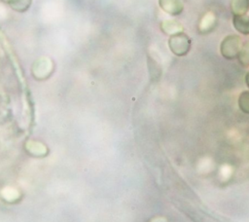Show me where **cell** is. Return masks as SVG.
<instances>
[{
  "label": "cell",
  "mask_w": 249,
  "mask_h": 222,
  "mask_svg": "<svg viewBox=\"0 0 249 222\" xmlns=\"http://www.w3.org/2000/svg\"><path fill=\"white\" fill-rule=\"evenodd\" d=\"M168 48L176 56H185L192 48V40L184 31L170 35L168 38Z\"/></svg>",
  "instance_id": "1"
},
{
  "label": "cell",
  "mask_w": 249,
  "mask_h": 222,
  "mask_svg": "<svg viewBox=\"0 0 249 222\" xmlns=\"http://www.w3.org/2000/svg\"><path fill=\"white\" fill-rule=\"evenodd\" d=\"M241 49V39L238 35L231 34L226 36L220 44V53L228 60L235 59Z\"/></svg>",
  "instance_id": "2"
},
{
  "label": "cell",
  "mask_w": 249,
  "mask_h": 222,
  "mask_svg": "<svg viewBox=\"0 0 249 222\" xmlns=\"http://www.w3.org/2000/svg\"><path fill=\"white\" fill-rule=\"evenodd\" d=\"M53 72V63L48 57H40L32 65V76L39 81L48 79Z\"/></svg>",
  "instance_id": "3"
},
{
  "label": "cell",
  "mask_w": 249,
  "mask_h": 222,
  "mask_svg": "<svg viewBox=\"0 0 249 222\" xmlns=\"http://www.w3.org/2000/svg\"><path fill=\"white\" fill-rule=\"evenodd\" d=\"M160 8L166 14L176 17L184 11V4L181 0H158Z\"/></svg>",
  "instance_id": "4"
},
{
  "label": "cell",
  "mask_w": 249,
  "mask_h": 222,
  "mask_svg": "<svg viewBox=\"0 0 249 222\" xmlns=\"http://www.w3.org/2000/svg\"><path fill=\"white\" fill-rule=\"evenodd\" d=\"M24 149L28 155L36 158H44L49 154L48 147L36 140H27L24 144Z\"/></svg>",
  "instance_id": "5"
},
{
  "label": "cell",
  "mask_w": 249,
  "mask_h": 222,
  "mask_svg": "<svg viewBox=\"0 0 249 222\" xmlns=\"http://www.w3.org/2000/svg\"><path fill=\"white\" fill-rule=\"evenodd\" d=\"M217 24V18L214 13L208 12L203 15V17L200 18L198 22V31L202 34L211 32Z\"/></svg>",
  "instance_id": "6"
},
{
  "label": "cell",
  "mask_w": 249,
  "mask_h": 222,
  "mask_svg": "<svg viewBox=\"0 0 249 222\" xmlns=\"http://www.w3.org/2000/svg\"><path fill=\"white\" fill-rule=\"evenodd\" d=\"M232 25L234 29L242 35H249V16H232Z\"/></svg>",
  "instance_id": "7"
},
{
  "label": "cell",
  "mask_w": 249,
  "mask_h": 222,
  "mask_svg": "<svg viewBox=\"0 0 249 222\" xmlns=\"http://www.w3.org/2000/svg\"><path fill=\"white\" fill-rule=\"evenodd\" d=\"M160 27L164 34H167L169 36L173 35L175 33L181 32L184 29L183 25L175 19H165L160 22Z\"/></svg>",
  "instance_id": "8"
},
{
  "label": "cell",
  "mask_w": 249,
  "mask_h": 222,
  "mask_svg": "<svg viewBox=\"0 0 249 222\" xmlns=\"http://www.w3.org/2000/svg\"><path fill=\"white\" fill-rule=\"evenodd\" d=\"M0 197L9 204H15L21 200L22 195L18 190L13 187H5L0 191Z\"/></svg>",
  "instance_id": "9"
},
{
  "label": "cell",
  "mask_w": 249,
  "mask_h": 222,
  "mask_svg": "<svg viewBox=\"0 0 249 222\" xmlns=\"http://www.w3.org/2000/svg\"><path fill=\"white\" fill-rule=\"evenodd\" d=\"M230 8L233 16L246 15L249 11V0H231Z\"/></svg>",
  "instance_id": "10"
},
{
  "label": "cell",
  "mask_w": 249,
  "mask_h": 222,
  "mask_svg": "<svg viewBox=\"0 0 249 222\" xmlns=\"http://www.w3.org/2000/svg\"><path fill=\"white\" fill-rule=\"evenodd\" d=\"M10 5V7L19 13L25 12L30 7L32 0H3Z\"/></svg>",
  "instance_id": "11"
},
{
  "label": "cell",
  "mask_w": 249,
  "mask_h": 222,
  "mask_svg": "<svg viewBox=\"0 0 249 222\" xmlns=\"http://www.w3.org/2000/svg\"><path fill=\"white\" fill-rule=\"evenodd\" d=\"M237 59L241 65L249 66V41H246L243 45H241Z\"/></svg>",
  "instance_id": "12"
},
{
  "label": "cell",
  "mask_w": 249,
  "mask_h": 222,
  "mask_svg": "<svg viewBox=\"0 0 249 222\" xmlns=\"http://www.w3.org/2000/svg\"><path fill=\"white\" fill-rule=\"evenodd\" d=\"M237 104L243 113L249 114V91H243L240 92L237 99Z\"/></svg>",
  "instance_id": "13"
},
{
  "label": "cell",
  "mask_w": 249,
  "mask_h": 222,
  "mask_svg": "<svg viewBox=\"0 0 249 222\" xmlns=\"http://www.w3.org/2000/svg\"><path fill=\"white\" fill-rule=\"evenodd\" d=\"M244 81H245V84H246V86L249 88V71L246 73V75H245V78H244Z\"/></svg>",
  "instance_id": "14"
}]
</instances>
